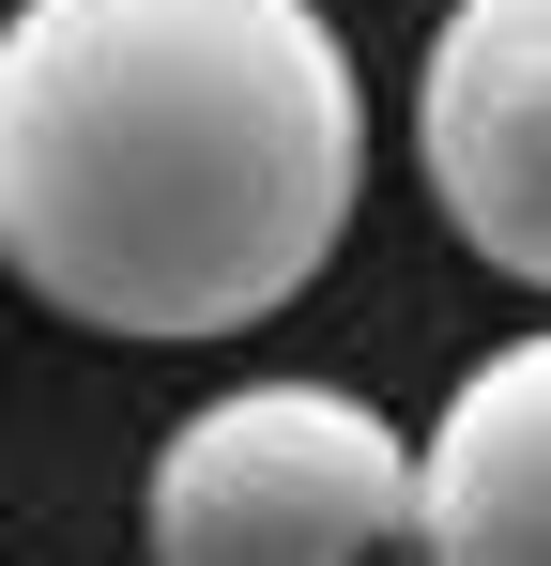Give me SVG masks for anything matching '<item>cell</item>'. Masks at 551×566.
<instances>
[{
  "instance_id": "obj_1",
  "label": "cell",
  "mask_w": 551,
  "mask_h": 566,
  "mask_svg": "<svg viewBox=\"0 0 551 566\" xmlns=\"http://www.w3.org/2000/svg\"><path fill=\"white\" fill-rule=\"evenodd\" d=\"M367 93L322 0H15L0 15V261L123 353L246 337L337 261Z\"/></svg>"
},
{
  "instance_id": "obj_2",
  "label": "cell",
  "mask_w": 551,
  "mask_h": 566,
  "mask_svg": "<svg viewBox=\"0 0 551 566\" xmlns=\"http://www.w3.org/2000/svg\"><path fill=\"white\" fill-rule=\"evenodd\" d=\"M154 566H414V444L353 382H230L138 474Z\"/></svg>"
},
{
  "instance_id": "obj_3",
  "label": "cell",
  "mask_w": 551,
  "mask_h": 566,
  "mask_svg": "<svg viewBox=\"0 0 551 566\" xmlns=\"http://www.w3.org/2000/svg\"><path fill=\"white\" fill-rule=\"evenodd\" d=\"M414 154L490 276L551 291V0H459L414 77Z\"/></svg>"
},
{
  "instance_id": "obj_4",
  "label": "cell",
  "mask_w": 551,
  "mask_h": 566,
  "mask_svg": "<svg viewBox=\"0 0 551 566\" xmlns=\"http://www.w3.org/2000/svg\"><path fill=\"white\" fill-rule=\"evenodd\" d=\"M414 566H551V322L506 337L490 368L414 444Z\"/></svg>"
}]
</instances>
